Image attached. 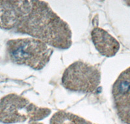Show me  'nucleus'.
<instances>
[{
  "label": "nucleus",
  "mask_w": 130,
  "mask_h": 124,
  "mask_svg": "<svg viewBox=\"0 0 130 124\" xmlns=\"http://www.w3.org/2000/svg\"><path fill=\"white\" fill-rule=\"evenodd\" d=\"M15 32L26 34L59 49L69 48L72 44L70 28L48 3L42 1H14Z\"/></svg>",
  "instance_id": "nucleus-1"
},
{
  "label": "nucleus",
  "mask_w": 130,
  "mask_h": 124,
  "mask_svg": "<svg viewBox=\"0 0 130 124\" xmlns=\"http://www.w3.org/2000/svg\"><path fill=\"white\" fill-rule=\"evenodd\" d=\"M7 52L10 60L14 64L41 70L50 59L53 49L37 39L24 38L9 41L7 43Z\"/></svg>",
  "instance_id": "nucleus-2"
},
{
  "label": "nucleus",
  "mask_w": 130,
  "mask_h": 124,
  "mask_svg": "<svg viewBox=\"0 0 130 124\" xmlns=\"http://www.w3.org/2000/svg\"><path fill=\"white\" fill-rule=\"evenodd\" d=\"M51 110L39 107L26 98L18 95L9 94L0 100V122L16 123L28 120L36 122L48 116Z\"/></svg>",
  "instance_id": "nucleus-3"
},
{
  "label": "nucleus",
  "mask_w": 130,
  "mask_h": 124,
  "mask_svg": "<svg viewBox=\"0 0 130 124\" xmlns=\"http://www.w3.org/2000/svg\"><path fill=\"white\" fill-rule=\"evenodd\" d=\"M62 86L69 91L94 93L101 82V72L94 65L77 61L68 66L62 75Z\"/></svg>",
  "instance_id": "nucleus-4"
},
{
  "label": "nucleus",
  "mask_w": 130,
  "mask_h": 124,
  "mask_svg": "<svg viewBox=\"0 0 130 124\" xmlns=\"http://www.w3.org/2000/svg\"><path fill=\"white\" fill-rule=\"evenodd\" d=\"M112 95L118 116L122 122L130 124V67L122 71L115 80Z\"/></svg>",
  "instance_id": "nucleus-5"
},
{
  "label": "nucleus",
  "mask_w": 130,
  "mask_h": 124,
  "mask_svg": "<svg viewBox=\"0 0 130 124\" xmlns=\"http://www.w3.org/2000/svg\"><path fill=\"white\" fill-rule=\"evenodd\" d=\"M91 38L96 49L102 56L112 57L120 48L118 41L102 28H94L91 31Z\"/></svg>",
  "instance_id": "nucleus-6"
},
{
  "label": "nucleus",
  "mask_w": 130,
  "mask_h": 124,
  "mask_svg": "<svg viewBox=\"0 0 130 124\" xmlns=\"http://www.w3.org/2000/svg\"><path fill=\"white\" fill-rule=\"evenodd\" d=\"M14 1H0V28L13 30L16 20Z\"/></svg>",
  "instance_id": "nucleus-7"
},
{
  "label": "nucleus",
  "mask_w": 130,
  "mask_h": 124,
  "mask_svg": "<svg viewBox=\"0 0 130 124\" xmlns=\"http://www.w3.org/2000/svg\"><path fill=\"white\" fill-rule=\"evenodd\" d=\"M50 124H95L79 116L64 110L55 112L51 118Z\"/></svg>",
  "instance_id": "nucleus-8"
},
{
  "label": "nucleus",
  "mask_w": 130,
  "mask_h": 124,
  "mask_svg": "<svg viewBox=\"0 0 130 124\" xmlns=\"http://www.w3.org/2000/svg\"><path fill=\"white\" fill-rule=\"evenodd\" d=\"M29 124H43V123H38V122H32Z\"/></svg>",
  "instance_id": "nucleus-9"
},
{
  "label": "nucleus",
  "mask_w": 130,
  "mask_h": 124,
  "mask_svg": "<svg viewBox=\"0 0 130 124\" xmlns=\"http://www.w3.org/2000/svg\"><path fill=\"white\" fill-rule=\"evenodd\" d=\"M126 3H127V5L130 6V1H127V2H126Z\"/></svg>",
  "instance_id": "nucleus-10"
}]
</instances>
